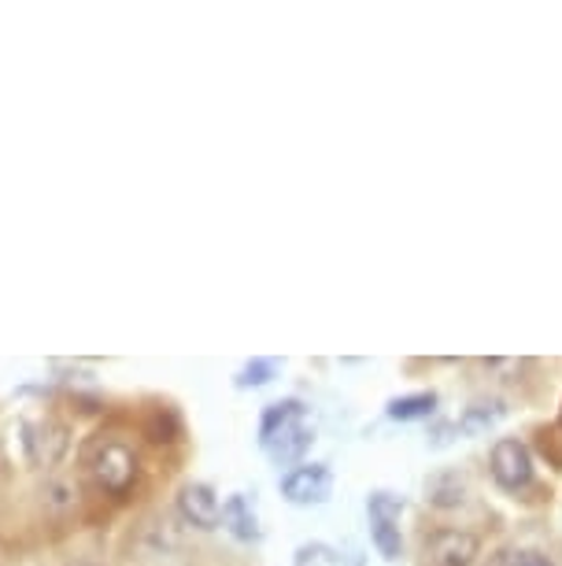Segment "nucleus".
Segmentation results:
<instances>
[{"instance_id": "nucleus-1", "label": "nucleus", "mask_w": 562, "mask_h": 566, "mask_svg": "<svg viewBox=\"0 0 562 566\" xmlns=\"http://www.w3.org/2000/svg\"><path fill=\"white\" fill-rule=\"evenodd\" d=\"M78 463H82V478L100 496L115 500V504L130 500L137 482H141V455L119 433H104V430L89 433L86 444L78 448Z\"/></svg>"}, {"instance_id": "nucleus-2", "label": "nucleus", "mask_w": 562, "mask_h": 566, "mask_svg": "<svg viewBox=\"0 0 562 566\" xmlns=\"http://www.w3.org/2000/svg\"><path fill=\"white\" fill-rule=\"evenodd\" d=\"M19 448L23 459L38 470H56L71 452V430L60 419L19 422Z\"/></svg>"}, {"instance_id": "nucleus-3", "label": "nucleus", "mask_w": 562, "mask_h": 566, "mask_svg": "<svg viewBox=\"0 0 562 566\" xmlns=\"http://www.w3.org/2000/svg\"><path fill=\"white\" fill-rule=\"evenodd\" d=\"M533 452L526 448V441L518 437H503L492 448V478L496 485L507 489V493H522V489L533 482Z\"/></svg>"}, {"instance_id": "nucleus-4", "label": "nucleus", "mask_w": 562, "mask_h": 566, "mask_svg": "<svg viewBox=\"0 0 562 566\" xmlns=\"http://www.w3.org/2000/svg\"><path fill=\"white\" fill-rule=\"evenodd\" d=\"M333 493V474L326 463H300L282 478V496L296 507L326 504Z\"/></svg>"}, {"instance_id": "nucleus-5", "label": "nucleus", "mask_w": 562, "mask_h": 566, "mask_svg": "<svg viewBox=\"0 0 562 566\" xmlns=\"http://www.w3.org/2000/svg\"><path fill=\"white\" fill-rule=\"evenodd\" d=\"M178 515H182L193 530H219L222 526V504L215 496V489L204 482H189L178 489Z\"/></svg>"}, {"instance_id": "nucleus-6", "label": "nucleus", "mask_w": 562, "mask_h": 566, "mask_svg": "<svg viewBox=\"0 0 562 566\" xmlns=\"http://www.w3.org/2000/svg\"><path fill=\"white\" fill-rule=\"evenodd\" d=\"M481 552V541L466 530H441L426 541V555L433 566H470Z\"/></svg>"}, {"instance_id": "nucleus-7", "label": "nucleus", "mask_w": 562, "mask_h": 566, "mask_svg": "<svg viewBox=\"0 0 562 566\" xmlns=\"http://www.w3.org/2000/svg\"><path fill=\"white\" fill-rule=\"evenodd\" d=\"M311 441H315V430L304 419H296L289 426H282L278 433H271L267 441H259V444H263V452H267L278 467H289V463H296V459L307 452V448H311Z\"/></svg>"}, {"instance_id": "nucleus-8", "label": "nucleus", "mask_w": 562, "mask_h": 566, "mask_svg": "<svg viewBox=\"0 0 562 566\" xmlns=\"http://www.w3.org/2000/svg\"><path fill=\"white\" fill-rule=\"evenodd\" d=\"M222 526H226L237 541H259L263 530H259V518H256V507H252V500L245 493H233L226 496V504H222Z\"/></svg>"}, {"instance_id": "nucleus-9", "label": "nucleus", "mask_w": 562, "mask_h": 566, "mask_svg": "<svg viewBox=\"0 0 562 566\" xmlns=\"http://www.w3.org/2000/svg\"><path fill=\"white\" fill-rule=\"evenodd\" d=\"M437 403H441V397L433 389L407 392V397H392L385 403V415L392 422H422V419H433V415H437Z\"/></svg>"}, {"instance_id": "nucleus-10", "label": "nucleus", "mask_w": 562, "mask_h": 566, "mask_svg": "<svg viewBox=\"0 0 562 566\" xmlns=\"http://www.w3.org/2000/svg\"><path fill=\"white\" fill-rule=\"evenodd\" d=\"M426 500L441 511L459 507L466 500V478L459 474V470H437V474L426 482Z\"/></svg>"}, {"instance_id": "nucleus-11", "label": "nucleus", "mask_w": 562, "mask_h": 566, "mask_svg": "<svg viewBox=\"0 0 562 566\" xmlns=\"http://www.w3.org/2000/svg\"><path fill=\"white\" fill-rule=\"evenodd\" d=\"M503 419H507V403L500 397H492V400H474L455 426H459V433L474 437V433H489L492 426H500Z\"/></svg>"}, {"instance_id": "nucleus-12", "label": "nucleus", "mask_w": 562, "mask_h": 566, "mask_svg": "<svg viewBox=\"0 0 562 566\" xmlns=\"http://www.w3.org/2000/svg\"><path fill=\"white\" fill-rule=\"evenodd\" d=\"M41 507L49 511V515H71L74 507H78V485L71 482V478H60L52 474L45 485H41Z\"/></svg>"}, {"instance_id": "nucleus-13", "label": "nucleus", "mask_w": 562, "mask_h": 566, "mask_svg": "<svg viewBox=\"0 0 562 566\" xmlns=\"http://www.w3.org/2000/svg\"><path fill=\"white\" fill-rule=\"evenodd\" d=\"M145 437L152 444H174L182 441V415H178L174 408H156L148 411L145 419Z\"/></svg>"}, {"instance_id": "nucleus-14", "label": "nucleus", "mask_w": 562, "mask_h": 566, "mask_svg": "<svg viewBox=\"0 0 562 566\" xmlns=\"http://www.w3.org/2000/svg\"><path fill=\"white\" fill-rule=\"evenodd\" d=\"M370 541L381 559H400L404 555V537H400V522H385V518H370Z\"/></svg>"}, {"instance_id": "nucleus-15", "label": "nucleus", "mask_w": 562, "mask_h": 566, "mask_svg": "<svg viewBox=\"0 0 562 566\" xmlns=\"http://www.w3.org/2000/svg\"><path fill=\"white\" fill-rule=\"evenodd\" d=\"M296 419H304V403L300 400H278V403H271V408L263 411V419H259V441H267L271 433H278L282 426H289Z\"/></svg>"}, {"instance_id": "nucleus-16", "label": "nucleus", "mask_w": 562, "mask_h": 566, "mask_svg": "<svg viewBox=\"0 0 562 566\" xmlns=\"http://www.w3.org/2000/svg\"><path fill=\"white\" fill-rule=\"evenodd\" d=\"M278 374H282V359H248L233 381H237V389H259L278 378Z\"/></svg>"}, {"instance_id": "nucleus-17", "label": "nucleus", "mask_w": 562, "mask_h": 566, "mask_svg": "<svg viewBox=\"0 0 562 566\" xmlns=\"http://www.w3.org/2000/svg\"><path fill=\"white\" fill-rule=\"evenodd\" d=\"M404 496L389 493V489H378V493L367 496V515L370 518H385V522H400V515H404Z\"/></svg>"}, {"instance_id": "nucleus-18", "label": "nucleus", "mask_w": 562, "mask_h": 566, "mask_svg": "<svg viewBox=\"0 0 562 566\" xmlns=\"http://www.w3.org/2000/svg\"><path fill=\"white\" fill-rule=\"evenodd\" d=\"M141 544L152 555H163V552H171L174 544H178V537H174V530H171V522L167 518H156V522H148L145 526V533H141Z\"/></svg>"}, {"instance_id": "nucleus-19", "label": "nucleus", "mask_w": 562, "mask_h": 566, "mask_svg": "<svg viewBox=\"0 0 562 566\" xmlns=\"http://www.w3.org/2000/svg\"><path fill=\"white\" fill-rule=\"evenodd\" d=\"M507 566H555V563H551V555L537 552V548H518L507 555Z\"/></svg>"}, {"instance_id": "nucleus-20", "label": "nucleus", "mask_w": 562, "mask_h": 566, "mask_svg": "<svg viewBox=\"0 0 562 566\" xmlns=\"http://www.w3.org/2000/svg\"><path fill=\"white\" fill-rule=\"evenodd\" d=\"M452 433H459V426H455V422H441L437 430L430 433V444H433V448H444V444H452Z\"/></svg>"}, {"instance_id": "nucleus-21", "label": "nucleus", "mask_w": 562, "mask_h": 566, "mask_svg": "<svg viewBox=\"0 0 562 566\" xmlns=\"http://www.w3.org/2000/svg\"><path fill=\"white\" fill-rule=\"evenodd\" d=\"M71 566H89V563H71Z\"/></svg>"}]
</instances>
